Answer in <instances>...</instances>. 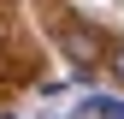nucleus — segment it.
<instances>
[{"label":"nucleus","instance_id":"nucleus-2","mask_svg":"<svg viewBox=\"0 0 124 119\" xmlns=\"http://www.w3.org/2000/svg\"><path fill=\"white\" fill-rule=\"evenodd\" d=\"M89 119H124V101H112V95H89Z\"/></svg>","mask_w":124,"mask_h":119},{"label":"nucleus","instance_id":"nucleus-3","mask_svg":"<svg viewBox=\"0 0 124 119\" xmlns=\"http://www.w3.org/2000/svg\"><path fill=\"white\" fill-rule=\"evenodd\" d=\"M112 71H118V83H124V48H118V54H112Z\"/></svg>","mask_w":124,"mask_h":119},{"label":"nucleus","instance_id":"nucleus-1","mask_svg":"<svg viewBox=\"0 0 124 119\" xmlns=\"http://www.w3.org/2000/svg\"><path fill=\"white\" fill-rule=\"evenodd\" d=\"M59 42H65V54H71V66H77V71H95V66H101V36H95V30L65 24V36H59Z\"/></svg>","mask_w":124,"mask_h":119}]
</instances>
